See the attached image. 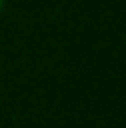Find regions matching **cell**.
I'll use <instances>...</instances> for the list:
<instances>
[{"mask_svg":"<svg viewBox=\"0 0 126 128\" xmlns=\"http://www.w3.org/2000/svg\"><path fill=\"white\" fill-rule=\"evenodd\" d=\"M2 4H4V0H0V8H2Z\"/></svg>","mask_w":126,"mask_h":128,"instance_id":"obj_1","label":"cell"}]
</instances>
